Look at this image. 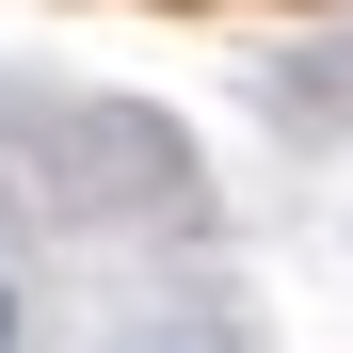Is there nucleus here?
Returning a JSON list of instances; mask_svg holds the SVG:
<instances>
[{
  "mask_svg": "<svg viewBox=\"0 0 353 353\" xmlns=\"http://www.w3.org/2000/svg\"><path fill=\"white\" fill-rule=\"evenodd\" d=\"M0 353H17V289H0Z\"/></svg>",
  "mask_w": 353,
  "mask_h": 353,
  "instance_id": "f257e3e1",
  "label": "nucleus"
}]
</instances>
